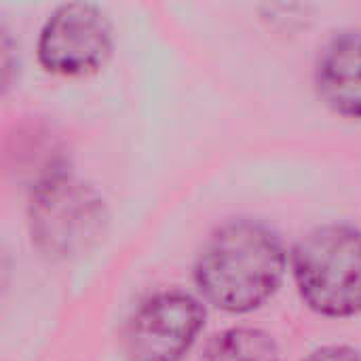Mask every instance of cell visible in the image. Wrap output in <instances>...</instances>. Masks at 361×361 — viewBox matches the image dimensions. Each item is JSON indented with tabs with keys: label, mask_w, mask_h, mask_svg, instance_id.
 I'll use <instances>...</instances> for the list:
<instances>
[{
	"label": "cell",
	"mask_w": 361,
	"mask_h": 361,
	"mask_svg": "<svg viewBox=\"0 0 361 361\" xmlns=\"http://www.w3.org/2000/svg\"><path fill=\"white\" fill-rule=\"evenodd\" d=\"M112 23L102 6L70 2L44 21L36 55L44 72L61 78H85L104 68L112 53Z\"/></svg>",
	"instance_id": "obj_4"
},
{
	"label": "cell",
	"mask_w": 361,
	"mask_h": 361,
	"mask_svg": "<svg viewBox=\"0 0 361 361\" xmlns=\"http://www.w3.org/2000/svg\"><path fill=\"white\" fill-rule=\"evenodd\" d=\"M201 361H281V355L264 330L228 328L207 341Z\"/></svg>",
	"instance_id": "obj_7"
},
{
	"label": "cell",
	"mask_w": 361,
	"mask_h": 361,
	"mask_svg": "<svg viewBox=\"0 0 361 361\" xmlns=\"http://www.w3.org/2000/svg\"><path fill=\"white\" fill-rule=\"evenodd\" d=\"M315 89L334 114L361 121V32H341L322 49Z\"/></svg>",
	"instance_id": "obj_6"
},
{
	"label": "cell",
	"mask_w": 361,
	"mask_h": 361,
	"mask_svg": "<svg viewBox=\"0 0 361 361\" xmlns=\"http://www.w3.org/2000/svg\"><path fill=\"white\" fill-rule=\"evenodd\" d=\"M205 326L203 302L184 290L148 296L123 332L127 361H182Z\"/></svg>",
	"instance_id": "obj_5"
},
{
	"label": "cell",
	"mask_w": 361,
	"mask_h": 361,
	"mask_svg": "<svg viewBox=\"0 0 361 361\" xmlns=\"http://www.w3.org/2000/svg\"><path fill=\"white\" fill-rule=\"evenodd\" d=\"M34 245L53 260H70L99 243L108 226L102 195L68 169L30 190L27 207Z\"/></svg>",
	"instance_id": "obj_3"
},
{
	"label": "cell",
	"mask_w": 361,
	"mask_h": 361,
	"mask_svg": "<svg viewBox=\"0 0 361 361\" xmlns=\"http://www.w3.org/2000/svg\"><path fill=\"white\" fill-rule=\"evenodd\" d=\"M292 275L302 302L317 315L347 319L361 313V231L330 222L294 247Z\"/></svg>",
	"instance_id": "obj_2"
},
{
	"label": "cell",
	"mask_w": 361,
	"mask_h": 361,
	"mask_svg": "<svg viewBox=\"0 0 361 361\" xmlns=\"http://www.w3.org/2000/svg\"><path fill=\"white\" fill-rule=\"evenodd\" d=\"M288 269L281 237L252 218L218 226L195 262V283L212 307L224 313H250L279 290Z\"/></svg>",
	"instance_id": "obj_1"
},
{
	"label": "cell",
	"mask_w": 361,
	"mask_h": 361,
	"mask_svg": "<svg viewBox=\"0 0 361 361\" xmlns=\"http://www.w3.org/2000/svg\"><path fill=\"white\" fill-rule=\"evenodd\" d=\"M302 361H361V351L349 345H328L315 349Z\"/></svg>",
	"instance_id": "obj_8"
}]
</instances>
